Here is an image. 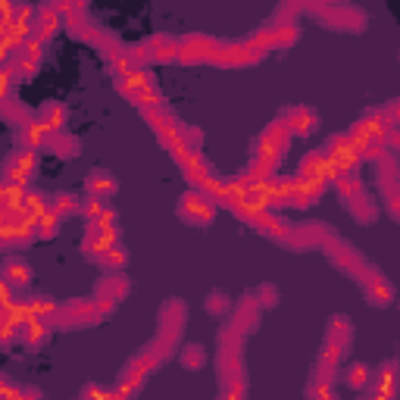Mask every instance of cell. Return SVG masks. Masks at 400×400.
Returning a JSON list of instances; mask_svg holds the SVG:
<instances>
[{
    "mask_svg": "<svg viewBox=\"0 0 400 400\" xmlns=\"http://www.w3.org/2000/svg\"><path fill=\"white\" fill-rule=\"evenodd\" d=\"M216 50L219 41L216 38H207V35H188L178 41V56L182 63H200V60H216Z\"/></svg>",
    "mask_w": 400,
    "mask_h": 400,
    "instance_id": "obj_1",
    "label": "cell"
},
{
    "mask_svg": "<svg viewBox=\"0 0 400 400\" xmlns=\"http://www.w3.org/2000/svg\"><path fill=\"white\" fill-rule=\"evenodd\" d=\"M260 60H263V50L250 47L247 41H235V44H219L216 60H213V63H219V66H247V63H260Z\"/></svg>",
    "mask_w": 400,
    "mask_h": 400,
    "instance_id": "obj_2",
    "label": "cell"
},
{
    "mask_svg": "<svg viewBox=\"0 0 400 400\" xmlns=\"http://www.w3.org/2000/svg\"><path fill=\"white\" fill-rule=\"evenodd\" d=\"M178 216L188 219L194 225H210L213 222V200H207L204 194H188L178 204Z\"/></svg>",
    "mask_w": 400,
    "mask_h": 400,
    "instance_id": "obj_3",
    "label": "cell"
},
{
    "mask_svg": "<svg viewBox=\"0 0 400 400\" xmlns=\"http://www.w3.org/2000/svg\"><path fill=\"white\" fill-rule=\"evenodd\" d=\"M281 126L288 128L291 134H309L313 128L319 126V119H316V113L313 110H307V106H288V110L281 113Z\"/></svg>",
    "mask_w": 400,
    "mask_h": 400,
    "instance_id": "obj_4",
    "label": "cell"
},
{
    "mask_svg": "<svg viewBox=\"0 0 400 400\" xmlns=\"http://www.w3.org/2000/svg\"><path fill=\"white\" fill-rule=\"evenodd\" d=\"M32 172H35V154H32V150H19V154H13L7 160V182L10 185H22V188H25Z\"/></svg>",
    "mask_w": 400,
    "mask_h": 400,
    "instance_id": "obj_5",
    "label": "cell"
},
{
    "mask_svg": "<svg viewBox=\"0 0 400 400\" xmlns=\"http://www.w3.org/2000/svg\"><path fill=\"white\" fill-rule=\"evenodd\" d=\"M366 294H369V303H379V307H385V303L394 301V288L381 279L379 272H373L369 279H366Z\"/></svg>",
    "mask_w": 400,
    "mask_h": 400,
    "instance_id": "obj_6",
    "label": "cell"
},
{
    "mask_svg": "<svg viewBox=\"0 0 400 400\" xmlns=\"http://www.w3.org/2000/svg\"><path fill=\"white\" fill-rule=\"evenodd\" d=\"M19 331H22V344L25 347H41L50 338V325H44L41 319H28V322H22Z\"/></svg>",
    "mask_w": 400,
    "mask_h": 400,
    "instance_id": "obj_7",
    "label": "cell"
},
{
    "mask_svg": "<svg viewBox=\"0 0 400 400\" xmlns=\"http://www.w3.org/2000/svg\"><path fill=\"white\" fill-rule=\"evenodd\" d=\"M88 191H91L94 197H97V200H106V197H113L116 194V178L110 176V172H91V176H88Z\"/></svg>",
    "mask_w": 400,
    "mask_h": 400,
    "instance_id": "obj_8",
    "label": "cell"
},
{
    "mask_svg": "<svg viewBox=\"0 0 400 400\" xmlns=\"http://www.w3.org/2000/svg\"><path fill=\"white\" fill-rule=\"evenodd\" d=\"M3 275H7V285L13 288V285H25V281L32 279V269L25 266V260H19V257H10V260L3 263Z\"/></svg>",
    "mask_w": 400,
    "mask_h": 400,
    "instance_id": "obj_9",
    "label": "cell"
},
{
    "mask_svg": "<svg viewBox=\"0 0 400 400\" xmlns=\"http://www.w3.org/2000/svg\"><path fill=\"white\" fill-rule=\"evenodd\" d=\"M41 126L47 128V132H63V126H66V110L60 104H47L41 110Z\"/></svg>",
    "mask_w": 400,
    "mask_h": 400,
    "instance_id": "obj_10",
    "label": "cell"
},
{
    "mask_svg": "<svg viewBox=\"0 0 400 400\" xmlns=\"http://www.w3.org/2000/svg\"><path fill=\"white\" fill-rule=\"evenodd\" d=\"M47 148L54 150V154H60V156H72V154H78V141L69 138L66 132H50Z\"/></svg>",
    "mask_w": 400,
    "mask_h": 400,
    "instance_id": "obj_11",
    "label": "cell"
},
{
    "mask_svg": "<svg viewBox=\"0 0 400 400\" xmlns=\"http://www.w3.org/2000/svg\"><path fill=\"white\" fill-rule=\"evenodd\" d=\"M100 294L106 297V301H119L122 294H128V281L122 279V275H113V279H104L100 281Z\"/></svg>",
    "mask_w": 400,
    "mask_h": 400,
    "instance_id": "obj_12",
    "label": "cell"
},
{
    "mask_svg": "<svg viewBox=\"0 0 400 400\" xmlns=\"http://www.w3.org/2000/svg\"><path fill=\"white\" fill-rule=\"evenodd\" d=\"M275 47H291V44L301 38V28L294 22H275Z\"/></svg>",
    "mask_w": 400,
    "mask_h": 400,
    "instance_id": "obj_13",
    "label": "cell"
},
{
    "mask_svg": "<svg viewBox=\"0 0 400 400\" xmlns=\"http://www.w3.org/2000/svg\"><path fill=\"white\" fill-rule=\"evenodd\" d=\"M126 260H128V253L122 250L119 244H113L110 250H104L97 257V263H100V266H106V269H122V266H126Z\"/></svg>",
    "mask_w": 400,
    "mask_h": 400,
    "instance_id": "obj_14",
    "label": "cell"
},
{
    "mask_svg": "<svg viewBox=\"0 0 400 400\" xmlns=\"http://www.w3.org/2000/svg\"><path fill=\"white\" fill-rule=\"evenodd\" d=\"M50 213H56L60 219H66V216H72V213H78V200L72 194H60V197L50 200Z\"/></svg>",
    "mask_w": 400,
    "mask_h": 400,
    "instance_id": "obj_15",
    "label": "cell"
},
{
    "mask_svg": "<svg viewBox=\"0 0 400 400\" xmlns=\"http://www.w3.org/2000/svg\"><path fill=\"white\" fill-rule=\"evenodd\" d=\"M60 222H63V219L56 216V213H44V216L35 222V235H41V238H54V235L60 232Z\"/></svg>",
    "mask_w": 400,
    "mask_h": 400,
    "instance_id": "obj_16",
    "label": "cell"
},
{
    "mask_svg": "<svg viewBox=\"0 0 400 400\" xmlns=\"http://www.w3.org/2000/svg\"><path fill=\"white\" fill-rule=\"evenodd\" d=\"M204 351H200V347H185L182 351V366L185 369H200V366H204Z\"/></svg>",
    "mask_w": 400,
    "mask_h": 400,
    "instance_id": "obj_17",
    "label": "cell"
},
{
    "mask_svg": "<svg viewBox=\"0 0 400 400\" xmlns=\"http://www.w3.org/2000/svg\"><path fill=\"white\" fill-rule=\"evenodd\" d=\"M347 381H351L353 388H363L366 381H369V366H363V363H353L351 369H347Z\"/></svg>",
    "mask_w": 400,
    "mask_h": 400,
    "instance_id": "obj_18",
    "label": "cell"
},
{
    "mask_svg": "<svg viewBox=\"0 0 400 400\" xmlns=\"http://www.w3.org/2000/svg\"><path fill=\"white\" fill-rule=\"evenodd\" d=\"M309 400H335V397H331L329 381H322V379L313 381V385H309Z\"/></svg>",
    "mask_w": 400,
    "mask_h": 400,
    "instance_id": "obj_19",
    "label": "cell"
},
{
    "mask_svg": "<svg viewBox=\"0 0 400 400\" xmlns=\"http://www.w3.org/2000/svg\"><path fill=\"white\" fill-rule=\"evenodd\" d=\"M207 309H210L213 316H219L222 309H228V297H225V294H219V291H213V294H210V301H207Z\"/></svg>",
    "mask_w": 400,
    "mask_h": 400,
    "instance_id": "obj_20",
    "label": "cell"
},
{
    "mask_svg": "<svg viewBox=\"0 0 400 400\" xmlns=\"http://www.w3.org/2000/svg\"><path fill=\"white\" fill-rule=\"evenodd\" d=\"M388 207H391V216L400 219V194H394L391 200H388Z\"/></svg>",
    "mask_w": 400,
    "mask_h": 400,
    "instance_id": "obj_21",
    "label": "cell"
},
{
    "mask_svg": "<svg viewBox=\"0 0 400 400\" xmlns=\"http://www.w3.org/2000/svg\"><path fill=\"white\" fill-rule=\"evenodd\" d=\"M388 148H400V132H388Z\"/></svg>",
    "mask_w": 400,
    "mask_h": 400,
    "instance_id": "obj_22",
    "label": "cell"
}]
</instances>
